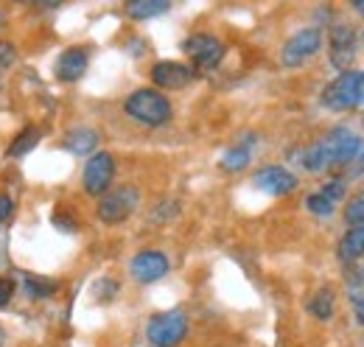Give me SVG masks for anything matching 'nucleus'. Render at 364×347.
<instances>
[{
	"instance_id": "obj_2",
	"label": "nucleus",
	"mask_w": 364,
	"mask_h": 347,
	"mask_svg": "<svg viewBox=\"0 0 364 347\" xmlns=\"http://www.w3.org/2000/svg\"><path fill=\"white\" fill-rule=\"evenodd\" d=\"M185 336H188V316L180 308L154 314L146 322V339L154 347H177Z\"/></svg>"
},
{
	"instance_id": "obj_15",
	"label": "nucleus",
	"mask_w": 364,
	"mask_h": 347,
	"mask_svg": "<svg viewBox=\"0 0 364 347\" xmlns=\"http://www.w3.org/2000/svg\"><path fill=\"white\" fill-rule=\"evenodd\" d=\"M336 252L345 263H356L359 258H364V227H348Z\"/></svg>"
},
{
	"instance_id": "obj_11",
	"label": "nucleus",
	"mask_w": 364,
	"mask_h": 347,
	"mask_svg": "<svg viewBox=\"0 0 364 347\" xmlns=\"http://www.w3.org/2000/svg\"><path fill=\"white\" fill-rule=\"evenodd\" d=\"M196 79V70L185 62H171V59H163L151 68V82L157 87H166V90H182Z\"/></svg>"
},
{
	"instance_id": "obj_19",
	"label": "nucleus",
	"mask_w": 364,
	"mask_h": 347,
	"mask_svg": "<svg viewBox=\"0 0 364 347\" xmlns=\"http://www.w3.org/2000/svg\"><path fill=\"white\" fill-rule=\"evenodd\" d=\"M250 160H252V149L241 143V146H232V149H228V151L222 154V163H219V166H222L225 171L235 174V171H244V169L250 166Z\"/></svg>"
},
{
	"instance_id": "obj_21",
	"label": "nucleus",
	"mask_w": 364,
	"mask_h": 347,
	"mask_svg": "<svg viewBox=\"0 0 364 347\" xmlns=\"http://www.w3.org/2000/svg\"><path fill=\"white\" fill-rule=\"evenodd\" d=\"M345 286H348V297L350 303H364V263L362 266H350L345 274Z\"/></svg>"
},
{
	"instance_id": "obj_12",
	"label": "nucleus",
	"mask_w": 364,
	"mask_h": 347,
	"mask_svg": "<svg viewBox=\"0 0 364 347\" xmlns=\"http://www.w3.org/2000/svg\"><path fill=\"white\" fill-rule=\"evenodd\" d=\"M331 62L333 68H339L342 73L348 70V65H353L356 59V31L350 26H333L331 28Z\"/></svg>"
},
{
	"instance_id": "obj_9",
	"label": "nucleus",
	"mask_w": 364,
	"mask_h": 347,
	"mask_svg": "<svg viewBox=\"0 0 364 347\" xmlns=\"http://www.w3.org/2000/svg\"><path fill=\"white\" fill-rule=\"evenodd\" d=\"M252 185L269 196H289L297 191V176L283 166H264L252 176Z\"/></svg>"
},
{
	"instance_id": "obj_6",
	"label": "nucleus",
	"mask_w": 364,
	"mask_h": 347,
	"mask_svg": "<svg viewBox=\"0 0 364 347\" xmlns=\"http://www.w3.org/2000/svg\"><path fill=\"white\" fill-rule=\"evenodd\" d=\"M115 179V160L109 151H95L87 166H85V174H82V185L90 196H104L109 191Z\"/></svg>"
},
{
	"instance_id": "obj_4",
	"label": "nucleus",
	"mask_w": 364,
	"mask_h": 347,
	"mask_svg": "<svg viewBox=\"0 0 364 347\" xmlns=\"http://www.w3.org/2000/svg\"><path fill=\"white\" fill-rule=\"evenodd\" d=\"M137 202H140V191H137L135 185H121V188L107 191L101 196L95 216L104 224H121V221H127L137 210Z\"/></svg>"
},
{
	"instance_id": "obj_14",
	"label": "nucleus",
	"mask_w": 364,
	"mask_h": 347,
	"mask_svg": "<svg viewBox=\"0 0 364 347\" xmlns=\"http://www.w3.org/2000/svg\"><path fill=\"white\" fill-rule=\"evenodd\" d=\"M95 146H98V132L90 129V127H76V129L68 132V137H65V149L70 154H76V157L92 154Z\"/></svg>"
},
{
	"instance_id": "obj_24",
	"label": "nucleus",
	"mask_w": 364,
	"mask_h": 347,
	"mask_svg": "<svg viewBox=\"0 0 364 347\" xmlns=\"http://www.w3.org/2000/svg\"><path fill=\"white\" fill-rule=\"evenodd\" d=\"M300 166H303L306 171H322V169H325V157H322L319 143L309 146V149H303V154H300Z\"/></svg>"
},
{
	"instance_id": "obj_29",
	"label": "nucleus",
	"mask_w": 364,
	"mask_h": 347,
	"mask_svg": "<svg viewBox=\"0 0 364 347\" xmlns=\"http://www.w3.org/2000/svg\"><path fill=\"white\" fill-rule=\"evenodd\" d=\"M356 166H359V171H364V143L359 149V154H356Z\"/></svg>"
},
{
	"instance_id": "obj_26",
	"label": "nucleus",
	"mask_w": 364,
	"mask_h": 347,
	"mask_svg": "<svg viewBox=\"0 0 364 347\" xmlns=\"http://www.w3.org/2000/svg\"><path fill=\"white\" fill-rule=\"evenodd\" d=\"M14 289H17V286H14V280H11V277H0V308L11 303Z\"/></svg>"
},
{
	"instance_id": "obj_18",
	"label": "nucleus",
	"mask_w": 364,
	"mask_h": 347,
	"mask_svg": "<svg viewBox=\"0 0 364 347\" xmlns=\"http://www.w3.org/2000/svg\"><path fill=\"white\" fill-rule=\"evenodd\" d=\"M40 137H43V132L37 129V127H26V129L11 140V146H9V157H26L28 151H34V149H37Z\"/></svg>"
},
{
	"instance_id": "obj_20",
	"label": "nucleus",
	"mask_w": 364,
	"mask_h": 347,
	"mask_svg": "<svg viewBox=\"0 0 364 347\" xmlns=\"http://www.w3.org/2000/svg\"><path fill=\"white\" fill-rule=\"evenodd\" d=\"M23 286H26V294L34 297V300H46V297H53L56 294V283L48 280V277H34V274H26L23 277Z\"/></svg>"
},
{
	"instance_id": "obj_32",
	"label": "nucleus",
	"mask_w": 364,
	"mask_h": 347,
	"mask_svg": "<svg viewBox=\"0 0 364 347\" xmlns=\"http://www.w3.org/2000/svg\"><path fill=\"white\" fill-rule=\"evenodd\" d=\"M3 339H6V333H3V328H0V347H3Z\"/></svg>"
},
{
	"instance_id": "obj_31",
	"label": "nucleus",
	"mask_w": 364,
	"mask_h": 347,
	"mask_svg": "<svg viewBox=\"0 0 364 347\" xmlns=\"http://www.w3.org/2000/svg\"><path fill=\"white\" fill-rule=\"evenodd\" d=\"M353 9H356L359 14H364V0H356V3H353Z\"/></svg>"
},
{
	"instance_id": "obj_28",
	"label": "nucleus",
	"mask_w": 364,
	"mask_h": 347,
	"mask_svg": "<svg viewBox=\"0 0 364 347\" xmlns=\"http://www.w3.org/2000/svg\"><path fill=\"white\" fill-rule=\"evenodd\" d=\"M353 316H356V322H359V325H364V303L353 305Z\"/></svg>"
},
{
	"instance_id": "obj_30",
	"label": "nucleus",
	"mask_w": 364,
	"mask_h": 347,
	"mask_svg": "<svg viewBox=\"0 0 364 347\" xmlns=\"http://www.w3.org/2000/svg\"><path fill=\"white\" fill-rule=\"evenodd\" d=\"M359 104H364V73H362V82H359Z\"/></svg>"
},
{
	"instance_id": "obj_5",
	"label": "nucleus",
	"mask_w": 364,
	"mask_h": 347,
	"mask_svg": "<svg viewBox=\"0 0 364 347\" xmlns=\"http://www.w3.org/2000/svg\"><path fill=\"white\" fill-rule=\"evenodd\" d=\"M359 82H362V73L359 70H345L339 73L331 85L322 90V107L331 110V112H345V110H353L359 104Z\"/></svg>"
},
{
	"instance_id": "obj_33",
	"label": "nucleus",
	"mask_w": 364,
	"mask_h": 347,
	"mask_svg": "<svg viewBox=\"0 0 364 347\" xmlns=\"http://www.w3.org/2000/svg\"><path fill=\"white\" fill-rule=\"evenodd\" d=\"M362 43H364V31H362Z\"/></svg>"
},
{
	"instance_id": "obj_3",
	"label": "nucleus",
	"mask_w": 364,
	"mask_h": 347,
	"mask_svg": "<svg viewBox=\"0 0 364 347\" xmlns=\"http://www.w3.org/2000/svg\"><path fill=\"white\" fill-rule=\"evenodd\" d=\"M317 143L319 149H322V157H325V169H339V166L353 163L356 154H359V149H362L359 134H353V132L345 129V127L331 129Z\"/></svg>"
},
{
	"instance_id": "obj_27",
	"label": "nucleus",
	"mask_w": 364,
	"mask_h": 347,
	"mask_svg": "<svg viewBox=\"0 0 364 347\" xmlns=\"http://www.w3.org/2000/svg\"><path fill=\"white\" fill-rule=\"evenodd\" d=\"M11 216V199L9 196H0V224Z\"/></svg>"
},
{
	"instance_id": "obj_25",
	"label": "nucleus",
	"mask_w": 364,
	"mask_h": 347,
	"mask_svg": "<svg viewBox=\"0 0 364 347\" xmlns=\"http://www.w3.org/2000/svg\"><path fill=\"white\" fill-rule=\"evenodd\" d=\"M306 208H309L314 216H322V218H328L331 213H333V205H331V202H325L319 193H311V196L306 199Z\"/></svg>"
},
{
	"instance_id": "obj_10",
	"label": "nucleus",
	"mask_w": 364,
	"mask_h": 347,
	"mask_svg": "<svg viewBox=\"0 0 364 347\" xmlns=\"http://www.w3.org/2000/svg\"><path fill=\"white\" fill-rule=\"evenodd\" d=\"M168 269H171L168 258L163 252H157V250H143V252H137L135 258L129 260V274L135 277L137 283H154V280L166 277Z\"/></svg>"
},
{
	"instance_id": "obj_8",
	"label": "nucleus",
	"mask_w": 364,
	"mask_h": 347,
	"mask_svg": "<svg viewBox=\"0 0 364 347\" xmlns=\"http://www.w3.org/2000/svg\"><path fill=\"white\" fill-rule=\"evenodd\" d=\"M182 50L202 70H213L222 62V56H225V45H222L219 37H213V34H193V37H188L182 43Z\"/></svg>"
},
{
	"instance_id": "obj_17",
	"label": "nucleus",
	"mask_w": 364,
	"mask_h": 347,
	"mask_svg": "<svg viewBox=\"0 0 364 347\" xmlns=\"http://www.w3.org/2000/svg\"><path fill=\"white\" fill-rule=\"evenodd\" d=\"M168 9H171V3H166V0H132V3H127V14L132 20H154V17L166 14Z\"/></svg>"
},
{
	"instance_id": "obj_34",
	"label": "nucleus",
	"mask_w": 364,
	"mask_h": 347,
	"mask_svg": "<svg viewBox=\"0 0 364 347\" xmlns=\"http://www.w3.org/2000/svg\"><path fill=\"white\" fill-rule=\"evenodd\" d=\"M0 70H3V65H0Z\"/></svg>"
},
{
	"instance_id": "obj_13",
	"label": "nucleus",
	"mask_w": 364,
	"mask_h": 347,
	"mask_svg": "<svg viewBox=\"0 0 364 347\" xmlns=\"http://www.w3.org/2000/svg\"><path fill=\"white\" fill-rule=\"evenodd\" d=\"M87 65H90V56L85 48H68L59 53V59L53 65V76L65 85H73L87 73Z\"/></svg>"
},
{
	"instance_id": "obj_1",
	"label": "nucleus",
	"mask_w": 364,
	"mask_h": 347,
	"mask_svg": "<svg viewBox=\"0 0 364 347\" xmlns=\"http://www.w3.org/2000/svg\"><path fill=\"white\" fill-rule=\"evenodd\" d=\"M124 112L143 127H166L171 121V101L160 90H135L124 101Z\"/></svg>"
},
{
	"instance_id": "obj_23",
	"label": "nucleus",
	"mask_w": 364,
	"mask_h": 347,
	"mask_svg": "<svg viewBox=\"0 0 364 347\" xmlns=\"http://www.w3.org/2000/svg\"><path fill=\"white\" fill-rule=\"evenodd\" d=\"M345 193H348V182L345 179H331V182H325L322 188H319V196L325 199V202H331V205H336V202H342L345 199Z\"/></svg>"
},
{
	"instance_id": "obj_16",
	"label": "nucleus",
	"mask_w": 364,
	"mask_h": 347,
	"mask_svg": "<svg viewBox=\"0 0 364 347\" xmlns=\"http://www.w3.org/2000/svg\"><path fill=\"white\" fill-rule=\"evenodd\" d=\"M306 308H309V314H311L314 319L328 322V319H333V314H336V294H333L328 286H322V289H317V294L306 303Z\"/></svg>"
},
{
	"instance_id": "obj_7",
	"label": "nucleus",
	"mask_w": 364,
	"mask_h": 347,
	"mask_svg": "<svg viewBox=\"0 0 364 347\" xmlns=\"http://www.w3.org/2000/svg\"><path fill=\"white\" fill-rule=\"evenodd\" d=\"M322 48V31L319 28H303L294 37H289V43L280 50V62L286 68H300L306 59L317 56Z\"/></svg>"
},
{
	"instance_id": "obj_22",
	"label": "nucleus",
	"mask_w": 364,
	"mask_h": 347,
	"mask_svg": "<svg viewBox=\"0 0 364 347\" xmlns=\"http://www.w3.org/2000/svg\"><path fill=\"white\" fill-rule=\"evenodd\" d=\"M342 216L348 221V227H364V191H359L353 199H348Z\"/></svg>"
}]
</instances>
